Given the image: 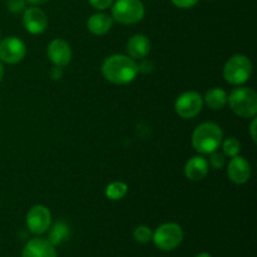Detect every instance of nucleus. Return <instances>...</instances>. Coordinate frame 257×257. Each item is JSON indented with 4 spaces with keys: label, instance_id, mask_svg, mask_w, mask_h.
Returning <instances> with one entry per match:
<instances>
[{
    "label": "nucleus",
    "instance_id": "2",
    "mask_svg": "<svg viewBox=\"0 0 257 257\" xmlns=\"http://www.w3.org/2000/svg\"><path fill=\"white\" fill-rule=\"evenodd\" d=\"M222 141L223 133L216 123H202L193 131L192 146L201 155H210L217 151Z\"/></svg>",
    "mask_w": 257,
    "mask_h": 257
},
{
    "label": "nucleus",
    "instance_id": "24",
    "mask_svg": "<svg viewBox=\"0 0 257 257\" xmlns=\"http://www.w3.org/2000/svg\"><path fill=\"white\" fill-rule=\"evenodd\" d=\"M88 2H89V4L92 5L94 9L104 10L107 9V8H109L114 0H88Z\"/></svg>",
    "mask_w": 257,
    "mask_h": 257
},
{
    "label": "nucleus",
    "instance_id": "20",
    "mask_svg": "<svg viewBox=\"0 0 257 257\" xmlns=\"http://www.w3.org/2000/svg\"><path fill=\"white\" fill-rule=\"evenodd\" d=\"M221 146H222L223 155L227 156V157H231V158L238 156V153H240V151H241V143L233 137H230V138H227L226 141H222Z\"/></svg>",
    "mask_w": 257,
    "mask_h": 257
},
{
    "label": "nucleus",
    "instance_id": "10",
    "mask_svg": "<svg viewBox=\"0 0 257 257\" xmlns=\"http://www.w3.org/2000/svg\"><path fill=\"white\" fill-rule=\"evenodd\" d=\"M23 24L30 34H42L48 27V19L45 13L37 7L28 8L23 14Z\"/></svg>",
    "mask_w": 257,
    "mask_h": 257
},
{
    "label": "nucleus",
    "instance_id": "3",
    "mask_svg": "<svg viewBox=\"0 0 257 257\" xmlns=\"http://www.w3.org/2000/svg\"><path fill=\"white\" fill-rule=\"evenodd\" d=\"M227 103L232 112L241 118H253L257 113V94L251 88H235L227 97Z\"/></svg>",
    "mask_w": 257,
    "mask_h": 257
},
{
    "label": "nucleus",
    "instance_id": "8",
    "mask_svg": "<svg viewBox=\"0 0 257 257\" xmlns=\"http://www.w3.org/2000/svg\"><path fill=\"white\" fill-rule=\"evenodd\" d=\"M52 225V213L45 206H33L27 213V226L34 235H43Z\"/></svg>",
    "mask_w": 257,
    "mask_h": 257
},
{
    "label": "nucleus",
    "instance_id": "6",
    "mask_svg": "<svg viewBox=\"0 0 257 257\" xmlns=\"http://www.w3.org/2000/svg\"><path fill=\"white\" fill-rule=\"evenodd\" d=\"M152 240L160 250H176L183 241V231L177 223H163L153 232Z\"/></svg>",
    "mask_w": 257,
    "mask_h": 257
},
{
    "label": "nucleus",
    "instance_id": "21",
    "mask_svg": "<svg viewBox=\"0 0 257 257\" xmlns=\"http://www.w3.org/2000/svg\"><path fill=\"white\" fill-rule=\"evenodd\" d=\"M152 236L153 232L151 231L150 227H147V226H140V227H137L133 231V237H135V240L140 243L150 242V241L152 240Z\"/></svg>",
    "mask_w": 257,
    "mask_h": 257
},
{
    "label": "nucleus",
    "instance_id": "17",
    "mask_svg": "<svg viewBox=\"0 0 257 257\" xmlns=\"http://www.w3.org/2000/svg\"><path fill=\"white\" fill-rule=\"evenodd\" d=\"M227 93L222 89V88H211L210 90H207L203 98V102L207 104L208 108L215 110H220L227 104Z\"/></svg>",
    "mask_w": 257,
    "mask_h": 257
},
{
    "label": "nucleus",
    "instance_id": "5",
    "mask_svg": "<svg viewBox=\"0 0 257 257\" xmlns=\"http://www.w3.org/2000/svg\"><path fill=\"white\" fill-rule=\"evenodd\" d=\"M112 15L120 24H137L145 17V5L141 0H117L113 2Z\"/></svg>",
    "mask_w": 257,
    "mask_h": 257
},
{
    "label": "nucleus",
    "instance_id": "14",
    "mask_svg": "<svg viewBox=\"0 0 257 257\" xmlns=\"http://www.w3.org/2000/svg\"><path fill=\"white\" fill-rule=\"evenodd\" d=\"M207 160L202 156H195L191 157L185 165V175L190 181H201L208 175Z\"/></svg>",
    "mask_w": 257,
    "mask_h": 257
},
{
    "label": "nucleus",
    "instance_id": "25",
    "mask_svg": "<svg viewBox=\"0 0 257 257\" xmlns=\"http://www.w3.org/2000/svg\"><path fill=\"white\" fill-rule=\"evenodd\" d=\"M141 63L140 64H137V69L138 72L141 73H151L153 70V63L151 62L150 59H146V58H143V59H140Z\"/></svg>",
    "mask_w": 257,
    "mask_h": 257
},
{
    "label": "nucleus",
    "instance_id": "4",
    "mask_svg": "<svg viewBox=\"0 0 257 257\" xmlns=\"http://www.w3.org/2000/svg\"><path fill=\"white\" fill-rule=\"evenodd\" d=\"M252 74V64L246 55L237 54L231 57L223 67V78L233 85L247 82Z\"/></svg>",
    "mask_w": 257,
    "mask_h": 257
},
{
    "label": "nucleus",
    "instance_id": "12",
    "mask_svg": "<svg viewBox=\"0 0 257 257\" xmlns=\"http://www.w3.org/2000/svg\"><path fill=\"white\" fill-rule=\"evenodd\" d=\"M227 176L231 182L236 183V185H243L251 177L250 163L241 156L232 157L228 163Z\"/></svg>",
    "mask_w": 257,
    "mask_h": 257
},
{
    "label": "nucleus",
    "instance_id": "28",
    "mask_svg": "<svg viewBox=\"0 0 257 257\" xmlns=\"http://www.w3.org/2000/svg\"><path fill=\"white\" fill-rule=\"evenodd\" d=\"M250 133H251V138H252L253 142H256V119L252 120L250 125Z\"/></svg>",
    "mask_w": 257,
    "mask_h": 257
},
{
    "label": "nucleus",
    "instance_id": "13",
    "mask_svg": "<svg viewBox=\"0 0 257 257\" xmlns=\"http://www.w3.org/2000/svg\"><path fill=\"white\" fill-rule=\"evenodd\" d=\"M22 257H57V251L47 238L37 237L24 246Z\"/></svg>",
    "mask_w": 257,
    "mask_h": 257
},
{
    "label": "nucleus",
    "instance_id": "11",
    "mask_svg": "<svg viewBox=\"0 0 257 257\" xmlns=\"http://www.w3.org/2000/svg\"><path fill=\"white\" fill-rule=\"evenodd\" d=\"M48 58L55 67H67L72 60L70 45L63 39H54L48 45Z\"/></svg>",
    "mask_w": 257,
    "mask_h": 257
},
{
    "label": "nucleus",
    "instance_id": "9",
    "mask_svg": "<svg viewBox=\"0 0 257 257\" xmlns=\"http://www.w3.org/2000/svg\"><path fill=\"white\" fill-rule=\"evenodd\" d=\"M27 54V47L19 38L8 37L0 42V60L8 64L22 62Z\"/></svg>",
    "mask_w": 257,
    "mask_h": 257
},
{
    "label": "nucleus",
    "instance_id": "23",
    "mask_svg": "<svg viewBox=\"0 0 257 257\" xmlns=\"http://www.w3.org/2000/svg\"><path fill=\"white\" fill-rule=\"evenodd\" d=\"M27 0H8V9L12 13H20L25 10Z\"/></svg>",
    "mask_w": 257,
    "mask_h": 257
},
{
    "label": "nucleus",
    "instance_id": "1",
    "mask_svg": "<svg viewBox=\"0 0 257 257\" xmlns=\"http://www.w3.org/2000/svg\"><path fill=\"white\" fill-rule=\"evenodd\" d=\"M102 73L114 84H128L137 77V63L124 54H113L103 62Z\"/></svg>",
    "mask_w": 257,
    "mask_h": 257
},
{
    "label": "nucleus",
    "instance_id": "29",
    "mask_svg": "<svg viewBox=\"0 0 257 257\" xmlns=\"http://www.w3.org/2000/svg\"><path fill=\"white\" fill-rule=\"evenodd\" d=\"M48 2V0H27V3H30V4L33 5H39V4H43V3Z\"/></svg>",
    "mask_w": 257,
    "mask_h": 257
},
{
    "label": "nucleus",
    "instance_id": "18",
    "mask_svg": "<svg viewBox=\"0 0 257 257\" xmlns=\"http://www.w3.org/2000/svg\"><path fill=\"white\" fill-rule=\"evenodd\" d=\"M69 233H70L69 226H68L65 222L58 221V222H55L54 225H53L48 241L54 246L59 245V243H62L63 241H65L68 237H69Z\"/></svg>",
    "mask_w": 257,
    "mask_h": 257
},
{
    "label": "nucleus",
    "instance_id": "30",
    "mask_svg": "<svg viewBox=\"0 0 257 257\" xmlns=\"http://www.w3.org/2000/svg\"><path fill=\"white\" fill-rule=\"evenodd\" d=\"M3 77H4V65H3V62L0 60V82H2Z\"/></svg>",
    "mask_w": 257,
    "mask_h": 257
},
{
    "label": "nucleus",
    "instance_id": "7",
    "mask_svg": "<svg viewBox=\"0 0 257 257\" xmlns=\"http://www.w3.org/2000/svg\"><path fill=\"white\" fill-rule=\"evenodd\" d=\"M202 107L203 98L201 97L200 93L192 92V90L182 93L175 103L176 113L185 119L195 118L202 110Z\"/></svg>",
    "mask_w": 257,
    "mask_h": 257
},
{
    "label": "nucleus",
    "instance_id": "15",
    "mask_svg": "<svg viewBox=\"0 0 257 257\" xmlns=\"http://www.w3.org/2000/svg\"><path fill=\"white\" fill-rule=\"evenodd\" d=\"M151 42L146 35L136 34L128 40L127 43V52L132 59H143L150 54Z\"/></svg>",
    "mask_w": 257,
    "mask_h": 257
},
{
    "label": "nucleus",
    "instance_id": "16",
    "mask_svg": "<svg viewBox=\"0 0 257 257\" xmlns=\"http://www.w3.org/2000/svg\"><path fill=\"white\" fill-rule=\"evenodd\" d=\"M88 30L94 35H104L112 29L113 18L104 13H97L93 14L87 22Z\"/></svg>",
    "mask_w": 257,
    "mask_h": 257
},
{
    "label": "nucleus",
    "instance_id": "31",
    "mask_svg": "<svg viewBox=\"0 0 257 257\" xmlns=\"http://www.w3.org/2000/svg\"><path fill=\"white\" fill-rule=\"evenodd\" d=\"M196 257H212V256H211L210 253H207V252H201V253H198V255Z\"/></svg>",
    "mask_w": 257,
    "mask_h": 257
},
{
    "label": "nucleus",
    "instance_id": "26",
    "mask_svg": "<svg viewBox=\"0 0 257 257\" xmlns=\"http://www.w3.org/2000/svg\"><path fill=\"white\" fill-rule=\"evenodd\" d=\"M173 3V5H176L177 8L181 9H188V8L195 7L198 3V0H171Z\"/></svg>",
    "mask_w": 257,
    "mask_h": 257
},
{
    "label": "nucleus",
    "instance_id": "22",
    "mask_svg": "<svg viewBox=\"0 0 257 257\" xmlns=\"http://www.w3.org/2000/svg\"><path fill=\"white\" fill-rule=\"evenodd\" d=\"M210 161H208V165L211 166L212 168H215V170H221V168L225 167L226 165V160H225V155L223 153H220L217 152V151H215V152L210 153Z\"/></svg>",
    "mask_w": 257,
    "mask_h": 257
},
{
    "label": "nucleus",
    "instance_id": "19",
    "mask_svg": "<svg viewBox=\"0 0 257 257\" xmlns=\"http://www.w3.org/2000/svg\"><path fill=\"white\" fill-rule=\"evenodd\" d=\"M128 191V186L124 182H120V181H115V182L109 183L105 188V195L109 200L112 201H118L120 198H123L125 196Z\"/></svg>",
    "mask_w": 257,
    "mask_h": 257
},
{
    "label": "nucleus",
    "instance_id": "27",
    "mask_svg": "<svg viewBox=\"0 0 257 257\" xmlns=\"http://www.w3.org/2000/svg\"><path fill=\"white\" fill-rule=\"evenodd\" d=\"M63 77V70H62V68L60 67H53L52 68V70H50V78H52V79H54V80H58V79H60V78Z\"/></svg>",
    "mask_w": 257,
    "mask_h": 257
}]
</instances>
